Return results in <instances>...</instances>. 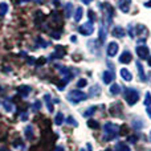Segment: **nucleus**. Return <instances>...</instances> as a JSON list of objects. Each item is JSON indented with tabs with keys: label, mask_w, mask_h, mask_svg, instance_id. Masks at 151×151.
<instances>
[{
	"label": "nucleus",
	"mask_w": 151,
	"mask_h": 151,
	"mask_svg": "<svg viewBox=\"0 0 151 151\" xmlns=\"http://www.w3.org/2000/svg\"><path fill=\"white\" fill-rule=\"evenodd\" d=\"M36 41H37V42H39V44H40V45H41V47H42V48L48 47V42H47V41H44V40H42V39H41V37H37V39H36Z\"/></svg>",
	"instance_id": "72a5a7b5"
},
{
	"label": "nucleus",
	"mask_w": 151,
	"mask_h": 151,
	"mask_svg": "<svg viewBox=\"0 0 151 151\" xmlns=\"http://www.w3.org/2000/svg\"><path fill=\"white\" fill-rule=\"evenodd\" d=\"M55 151H64V147H63V146H57Z\"/></svg>",
	"instance_id": "58836bf2"
},
{
	"label": "nucleus",
	"mask_w": 151,
	"mask_h": 151,
	"mask_svg": "<svg viewBox=\"0 0 151 151\" xmlns=\"http://www.w3.org/2000/svg\"><path fill=\"white\" fill-rule=\"evenodd\" d=\"M147 63H149V65L151 66V56H150V57H149V58H147Z\"/></svg>",
	"instance_id": "49530a36"
},
{
	"label": "nucleus",
	"mask_w": 151,
	"mask_h": 151,
	"mask_svg": "<svg viewBox=\"0 0 151 151\" xmlns=\"http://www.w3.org/2000/svg\"><path fill=\"white\" fill-rule=\"evenodd\" d=\"M3 106H4V109L7 110V111H12V105H11L9 102H4V104H3Z\"/></svg>",
	"instance_id": "f704fd0d"
},
{
	"label": "nucleus",
	"mask_w": 151,
	"mask_h": 151,
	"mask_svg": "<svg viewBox=\"0 0 151 151\" xmlns=\"http://www.w3.org/2000/svg\"><path fill=\"white\" fill-rule=\"evenodd\" d=\"M80 151H85V150H83V149H81V150H80Z\"/></svg>",
	"instance_id": "09e8293b"
},
{
	"label": "nucleus",
	"mask_w": 151,
	"mask_h": 151,
	"mask_svg": "<svg viewBox=\"0 0 151 151\" xmlns=\"http://www.w3.org/2000/svg\"><path fill=\"white\" fill-rule=\"evenodd\" d=\"M133 127L134 129H141V127H143V123H142V121H139V119L133 121Z\"/></svg>",
	"instance_id": "7c9ffc66"
},
{
	"label": "nucleus",
	"mask_w": 151,
	"mask_h": 151,
	"mask_svg": "<svg viewBox=\"0 0 151 151\" xmlns=\"http://www.w3.org/2000/svg\"><path fill=\"white\" fill-rule=\"evenodd\" d=\"M106 36H107V28H106V24L102 21L101 28H99V41L104 42L105 40H106Z\"/></svg>",
	"instance_id": "4468645a"
},
{
	"label": "nucleus",
	"mask_w": 151,
	"mask_h": 151,
	"mask_svg": "<svg viewBox=\"0 0 151 151\" xmlns=\"http://www.w3.org/2000/svg\"><path fill=\"white\" fill-rule=\"evenodd\" d=\"M13 1H16V3H21V1H31V0H13Z\"/></svg>",
	"instance_id": "79ce46f5"
},
{
	"label": "nucleus",
	"mask_w": 151,
	"mask_h": 151,
	"mask_svg": "<svg viewBox=\"0 0 151 151\" xmlns=\"http://www.w3.org/2000/svg\"><path fill=\"white\" fill-rule=\"evenodd\" d=\"M17 91H19V94H21L23 97H28L29 93H31V88L27 85H20L17 88Z\"/></svg>",
	"instance_id": "f3484780"
},
{
	"label": "nucleus",
	"mask_w": 151,
	"mask_h": 151,
	"mask_svg": "<svg viewBox=\"0 0 151 151\" xmlns=\"http://www.w3.org/2000/svg\"><path fill=\"white\" fill-rule=\"evenodd\" d=\"M40 107H41V104H40V101H36V102H35V105H33V109L35 110H39Z\"/></svg>",
	"instance_id": "e433bc0d"
},
{
	"label": "nucleus",
	"mask_w": 151,
	"mask_h": 151,
	"mask_svg": "<svg viewBox=\"0 0 151 151\" xmlns=\"http://www.w3.org/2000/svg\"><path fill=\"white\" fill-rule=\"evenodd\" d=\"M86 147H88V151H93V150H91V146H90V143H88V146H86Z\"/></svg>",
	"instance_id": "a18cd8bd"
},
{
	"label": "nucleus",
	"mask_w": 151,
	"mask_h": 151,
	"mask_svg": "<svg viewBox=\"0 0 151 151\" xmlns=\"http://www.w3.org/2000/svg\"><path fill=\"white\" fill-rule=\"evenodd\" d=\"M44 99L47 101V107H48V110H49L50 113H53V110H55V109H53L52 101H50V96H49V94H45V96H44Z\"/></svg>",
	"instance_id": "412c9836"
},
{
	"label": "nucleus",
	"mask_w": 151,
	"mask_h": 151,
	"mask_svg": "<svg viewBox=\"0 0 151 151\" xmlns=\"http://www.w3.org/2000/svg\"><path fill=\"white\" fill-rule=\"evenodd\" d=\"M118 52V44L115 41H111L107 44V49H106V53L109 57H114Z\"/></svg>",
	"instance_id": "6e6552de"
},
{
	"label": "nucleus",
	"mask_w": 151,
	"mask_h": 151,
	"mask_svg": "<svg viewBox=\"0 0 151 151\" xmlns=\"http://www.w3.org/2000/svg\"><path fill=\"white\" fill-rule=\"evenodd\" d=\"M119 93H121L119 85H117V83H111V86H110V94H111V96H118Z\"/></svg>",
	"instance_id": "6ab92c4d"
},
{
	"label": "nucleus",
	"mask_w": 151,
	"mask_h": 151,
	"mask_svg": "<svg viewBox=\"0 0 151 151\" xmlns=\"http://www.w3.org/2000/svg\"><path fill=\"white\" fill-rule=\"evenodd\" d=\"M102 9H104V16L106 17V21H107V24L111 21V16H113V13H114V11H113V8L110 7L107 3H104L102 4Z\"/></svg>",
	"instance_id": "0eeeda50"
},
{
	"label": "nucleus",
	"mask_w": 151,
	"mask_h": 151,
	"mask_svg": "<svg viewBox=\"0 0 151 151\" xmlns=\"http://www.w3.org/2000/svg\"><path fill=\"white\" fill-rule=\"evenodd\" d=\"M123 97H125V101L127 102L129 105H134L138 102L139 93H138V90H135V89L126 88L125 91H123Z\"/></svg>",
	"instance_id": "f03ea898"
},
{
	"label": "nucleus",
	"mask_w": 151,
	"mask_h": 151,
	"mask_svg": "<svg viewBox=\"0 0 151 151\" xmlns=\"http://www.w3.org/2000/svg\"><path fill=\"white\" fill-rule=\"evenodd\" d=\"M72 13H73V4L72 3H68L65 5V16L66 17H70Z\"/></svg>",
	"instance_id": "4be33fe9"
},
{
	"label": "nucleus",
	"mask_w": 151,
	"mask_h": 151,
	"mask_svg": "<svg viewBox=\"0 0 151 151\" xmlns=\"http://www.w3.org/2000/svg\"><path fill=\"white\" fill-rule=\"evenodd\" d=\"M145 7H147V8H151V0H150V1H147V3H145Z\"/></svg>",
	"instance_id": "ea45409f"
},
{
	"label": "nucleus",
	"mask_w": 151,
	"mask_h": 151,
	"mask_svg": "<svg viewBox=\"0 0 151 151\" xmlns=\"http://www.w3.org/2000/svg\"><path fill=\"white\" fill-rule=\"evenodd\" d=\"M122 110H123L122 105H121L119 102H115V104H113L111 106H110V114L114 115V117H118L117 113H122Z\"/></svg>",
	"instance_id": "9b49d317"
},
{
	"label": "nucleus",
	"mask_w": 151,
	"mask_h": 151,
	"mask_svg": "<svg viewBox=\"0 0 151 151\" xmlns=\"http://www.w3.org/2000/svg\"><path fill=\"white\" fill-rule=\"evenodd\" d=\"M111 35H113L114 37H118V39H122V37L126 35V32H125V29H123L122 27H115V28L111 31Z\"/></svg>",
	"instance_id": "2eb2a0df"
},
{
	"label": "nucleus",
	"mask_w": 151,
	"mask_h": 151,
	"mask_svg": "<svg viewBox=\"0 0 151 151\" xmlns=\"http://www.w3.org/2000/svg\"><path fill=\"white\" fill-rule=\"evenodd\" d=\"M88 126H89L90 129H94V130L99 129L98 122H97V121H94V119H89V121H88Z\"/></svg>",
	"instance_id": "393cba45"
},
{
	"label": "nucleus",
	"mask_w": 151,
	"mask_h": 151,
	"mask_svg": "<svg viewBox=\"0 0 151 151\" xmlns=\"http://www.w3.org/2000/svg\"><path fill=\"white\" fill-rule=\"evenodd\" d=\"M147 114H149V117L151 118V107H149V109H147Z\"/></svg>",
	"instance_id": "37998d69"
},
{
	"label": "nucleus",
	"mask_w": 151,
	"mask_h": 151,
	"mask_svg": "<svg viewBox=\"0 0 151 151\" xmlns=\"http://www.w3.org/2000/svg\"><path fill=\"white\" fill-rule=\"evenodd\" d=\"M82 15H83V9H82V7H78L77 9H76L74 16H73L74 21H80L81 19H82Z\"/></svg>",
	"instance_id": "aec40b11"
},
{
	"label": "nucleus",
	"mask_w": 151,
	"mask_h": 151,
	"mask_svg": "<svg viewBox=\"0 0 151 151\" xmlns=\"http://www.w3.org/2000/svg\"><path fill=\"white\" fill-rule=\"evenodd\" d=\"M25 137L28 141H31L32 138H33V130H32V126H28V127L25 129Z\"/></svg>",
	"instance_id": "b1692460"
},
{
	"label": "nucleus",
	"mask_w": 151,
	"mask_h": 151,
	"mask_svg": "<svg viewBox=\"0 0 151 151\" xmlns=\"http://www.w3.org/2000/svg\"><path fill=\"white\" fill-rule=\"evenodd\" d=\"M118 5H119V9L122 11L123 13H127L129 11H130L131 0H119V1H118Z\"/></svg>",
	"instance_id": "9d476101"
},
{
	"label": "nucleus",
	"mask_w": 151,
	"mask_h": 151,
	"mask_svg": "<svg viewBox=\"0 0 151 151\" xmlns=\"http://www.w3.org/2000/svg\"><path fill=\"white\" fill-rule=\"evenodd\" d=\"M96 110H97V106H91V107H89V109H86V111L83 113V115H85V117H89V115H93Z\"/></svg>",
	"instance_id": "a878e982"
},
{
	"label": "nucleus",
	"mask_w": 151,
	"mask_h": 151,
	"mask_svg": "<svg viewBox=\"0 0 151 151\" xmlns=\"http://www.w3.org/2000/svg\"><path fill=\"white\" fill-rule=\"evenodd\" d=\"M135 50H137L138 57L142 58V60H147V58L150 57V49L146 47V45H138Z\"/></svg>",
	"instance_id": "39448f33"
},
{
	"label": "nucleus",
	"mask_w": 151,
	"mask_h": 151,
	"mask_svg": "<svg viewBox=\"0 0 151 151\" xmlns=\"http://www.w3.org/2000/svg\"><path fill=\"white\" fill-rule=\"evenodd\" d=\"M81 1H82L83 4H90V3L93 1V0H81Z\"/></svg>",
	"instance_id": "4c0bfd02"
},
{
	"label": "nucleus",
	"mask_w": 151,
	"mask_h": 151,
	"mask_svg": "<svg viewBox=\"0 0 151 151\" xmlns=\"http://www.w3.org/2000/svg\"><path fill=\"white\" fill-rule=\"evenodd\" d=\"M104 130H105V139H106V141H113V139H115L119 135V134H118L119 133V126L114 125V123H111V122L105 123Z\"/></svg>",
	"instance_id": "f257e3e1"
},
{
	"label": "nucleus",
	"mask_w": 151,
	"mask_h": 151,
	"mask_svg": "<svg viewBox=\"0 0 151 151\" xmlns=\"http://www.w3.org/2000/svg\"><path fill=\"white\" fill-rule=\"evenodd\" d=\"M129 36L131 37V39H135V28H133V27H129Z\"/></svg>",
	"instance_id": "473e14b6"
},
{
	"label": "nucleus",
	"mask_w": 151,
	"mask_h": 151,
	"mask_svg": "<svg viewBox=\"0 0 151 151\" xmlns=\"http://www.w3.org/2000/svg\"><path fill=\"white\" fill-rule=\"evenodd\" d=\"M119 73H121V77H122V80H125L126 82H130V81L133 80V74H131V72L129 70V69L122 68Z\"/></svg>",
	"instance_id": "ddd939ff"
},
{
	"label": "nucleus",
	"mask_w": 151,
	"mask_h": 151,
	"mask_svg": "<svg viewBox=\"0 0 151 151\" xmlns=\"http://www.w3.org/2000/svg\"><path fill=\"white\" fill-rule=\"evenodd\" d=\"M90 91H91V93H90V97H96L97 94L99 93V86H98V85H94L93 88H90Z\"/></svg>",
	"instance_id": "cd10ccee"
},
{
	"label": "nucleus",
	"mask_w": 151,
	"mask_h": 151,
	"mask_svg": "<svg viewBox=\"0 0 151 151\" xmlns=\"http://www.w3.org/2000/svg\"><path fill=\"white\" fill-rule=\"evenodd\" d=\"M70 39H72V42H76V40H77V37H76V36H72Z\"/></svg>",
	"instance_id": "c03bdc74"
},
{
	"label": "nucleus",
	"mask_w": 151,
	"mask_h": 151,
	"mask_svg": "<svg viewBox=\"0 0 151 151\" xmlns=\"http://www.w3.org/2000/svg\"><path fill=\"white\" fill-rule=\"evenodd\" d=\"M145 105H146V106H150V105H151V94H150V91H147V93H146V98H145Z\"/></svg>",
	"instance_id": "2f4dec72"
},
{
	"label": "nucleus",
	"mask_w": 151,
	"mask_h": 151,
	"mask_svg": "<svg viewBox=\"0 0 151 151\" xmlns=\"http://www.w3.org/2000/svg\"><path fill=\"white\" fill-rule=\"evenodd\" d=\"M86 85H88V81H86L85 78H81V80H78V81H77V86H78L80 89L85 88Z\"/></svg>",
	"instance_id": "c85d7f7f"
},
{
	"label": "nucleus",
	"mask_w": 151,
	"mask_h": 151,
	"mask_svg": "<svg viewBox=\"0 0 151 151\" xmlns=\"http://www.w3.org/2000/svg\"><path fill=\"white\" fill-rule=\"evenodd\" d=\"M66 122H68V123H70V125H72V126H74V127H77V125H78V123H77V121H76L74 118L72 117V115H69V117L66 118Z\"/></svg>",
	"instance_id": "c756f323"
},
{
	"label": "nucleus",
	"mask_w": 151,
	"mask_h": 151,
	"mask_svg": "<svg viewBox=\"0 0 151 151\" xmlns=\"http://www.w3.org/2000/svg\"><path fill=\"white\" fill-rule=\"evenodd\" d=\"M0 90H1V89H0Z\"/></svg>",
	"instance_id": "3c124183"
},
{
	"label": "nucleus",
	"mask_w": 151,
	"mask_h": 151,
	"mask_svg": "<svg viewBox=\"0 0 151 151\" xmlns=\"http://www.w3.org/2000/svg\"><path fill=\"white\" fill-rule=\"evenodd\" d=\"M78 32H80L81 35H83V36H90V35L94 32L93 23L89 20L88 23H85V24H82V25H80V27H78Z\"/></svg>",
	"instance_id": "20e7f679"
},
{
	"label": "nucleus",
	"mask_w": 151,
	"mask_h": 151,
	"mask_svg": "<svg viewBox=\"0 0 151 151\" xmlns=\"http://www.w3.org/2000/svg\"><path fill=\"white\" fill-rule=\"evenodd\" d=\"M114 151H131L130 147H129V145L126 143H117L114 147Z\"/></svg>",
	"instance_id": "a211bd4d"
},
{
	"label": "nucleus",
	"mask_w": 151,
	"mask_h": 151,
	"mask_svg": "<svg viewBox=\"0 0 151 151\" xmlns=\"http://www.w3.org/2000/svg\"><path fill=\"white\" fill-rule=\"evenodd\" d=\"M129 139H130V142H133V143H134V142H137V138H135V137H134V138H133V137H130Z\"/></svg>",
	"instance_id": "a19ab883"
},
{
	"label": "nucleus",
	"mask_w": 151,
	"mask_h": 151,
	"mask_svg": "<svg viewBox=\"0 0 151 151\" xmlns=\"http://www.w3.org/2000/svg\"><path fill=\"white\" fill-rule=\"evenodd\" d=\"M147 35H149V32H147L146 27H145V25H137V28H135V36H139V41L145 42Z\"/></svg>",
	"instance_id": "423d86ee"
},
{
	"label": "nucleus",
	"mask_w": 151,
	"mask_h": 151,
	"mask_svg": "<svg viewBox=\"0 0 151 151\" xmlns=\"http://www.w3.org/2000/svg\"><path fill=\"white\" fill-rule=\"evenodd\" d=\"M114 78H115V74H114V72H110V70H105L104 73H102V81H104L105 83H111V81H114Z\"/></svg>",
	"instance_id": "1a4fd4ad"
},
{
	"label": "nucleus",
	"mask_w": 151,
	"mask_h": 151,
	"mask_svg": "<svg viewBox=\"0 0 151 151\" xmlns=\"http://www.w3.org/2000/svg\"><path fill=\"white\" fill-rule=\"evenodd\" d=\"M131 60H133V56H131V53L129 52V50H125V52H122V55H121V57H119V63H122V64H130Z\"/></svg>",
	"instance_id": "f8f14e48"
},
{
	"label": "nucleus",
	"mask_w": 151,
	"mask_h": 151,
	"mask_svg": "<svg viewBox=\"0 0 151 151\" xmlns=\"http://www.w3.org/2000/svg\"><path fill=\"white\" fill-rule=\"evenodd\" d=\"M149 77H150V80H151V72H150V74H149Z\"/></svg>",
	"instance_id": "de8ad7c7"
},
{
	"label": "nucleus",
	"mask_w": 151,
	"mask_h": 151,
	"mask_svg": "<svg viewBox=\"0 0 151 151\" xmlns=\"http://www.w3.org/2000/svg\"><path fill=\"white\" fill-rule=\"evenodd\" d=\"M150 139H151V134H150Z\"/></svg>",
	"instance_id": "8fccbe9b"
},
{
	"label": "nucleus",
	"mask_w": 151,
	"mask_h": 151,
	"mask_svg": "<svg viewBox=\"0 0 151 151\" xmlns=\"http://www.w3.org/2000/svg\"><path fill=\"white\" fill-rule=\"evenodd\" d=\"M88 15H89V19H91V23H93V21L96 20V13H94V11H90V9H89Z\"/></svg>",
	"instance_id": "c9c22d12"
},
{
	"label": "nucleus",
	"mask_w": 151,
	"mask_h": 151,
	"mask_svg": "<svg viewBox=\"0 0 151 151\" xmlns=\"http://www.w3.org/2000/svg\"><path fill=\"white\" fill-rule=\"evenodd\" d=\"M7 11H8V5L5 3H1L0 4V16H4L7 13Z\"/></svg>",
	"instance_id": "bb28decb"
},
{
	"label": "nucleus",
	"mask_w": 151,
	"mask_h": 151,
	"mask_svg": "<svg viewBox=\"0 0 151 151\" xmlns=\"http://www.w3.org/2000/svg\"><path fill=\"white\" fill-rule=\"evenodd\" d=\"M135 65H137V68H138L139 80H141V81H146V80H147V77H146V73H145V69H143V66H142V64L139 63V61H137Z\"/></svg>",
	"instance_id": "dca6fc26"
},
{
	"label": "nucleus",
	"mask_w": 151,
	"mask_h": 151,
	"mask_svg": "<svg viewBox=\"0 0 151 151\" xmlns=\"http://www.w3.org/2000/svg\"><path fill=\"white\" fill-rule=\"evenodd\" d=\"M66 98H68L72 104H78L80 101H85V99L88 98V94H85L81 90H72V91H69Z\"/></svg>",
	"instance_id": "7ed1b4c3"
},
{
	"label": "nucleus",
	"mask_w": 151,
	"mask_h": 151,
	"mask_svg": "<svg viewBox=\"0 0 151 151\" xmlns=\"http://www.w3.org/2000/svg\"><path fill=\"white\" fill-rule=\"evenodd\" d=\"M55 123H56V125H58V126L63 125V123H64V114H63V113H58V114L56 115V118H55Z\"/></svg>",
	"instance_id": "5701e85b"
}]
</instances>
